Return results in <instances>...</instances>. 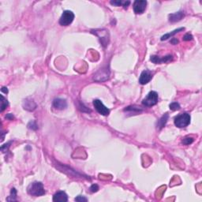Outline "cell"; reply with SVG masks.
<instances>
[{"instance_id": "cell-1", "label": "cell", "mask_w": 202, "mask_h": 202, "mask_svg": "<svg viewBox=\"0 0 202 202\" xmlns=\"http://www.w3.org/2000/svg\"><path fill=\"white\" fill-rule=\"evenodd\" d=\"M27 191L29 194L34 197H40L44 195L45 193L44 185L42 182H34L31 183L27 188Z\"/></svg>"}, {"instance_id": "cell-8", "label": "cell", "mask_w": 202, "mask_h": 202, "mask_svg": "<svg viewBox=\"0 0 202 202\" xmlns=\"http://www.w3.org/2000/svg\"><path fill=\"white\" fill-rule=\"evenodd\" d=\"M152 75L149 70H144L141 73L140 78H139V83L141 84H146L151 81Z\"/></svg>"}, {"instance_id": "cell-11", "label": "cell", "mask_w": 202, "mask_h": 202, "mask_svg": "<svg viewBox=\"0 0 202 202\" xmlns=\"http://www.w3.org/2000/svg\"><path fill=\"white\" fill-rule=\"evenodd\" d=\"M185 17V13L183 11H178L177 13H174L169 14V21L171 23L179 21Z\"/></svg>"}, {"instance_id": "cell-22", "label": "cell", "mask_w": 202, "mask_h": 202, "mask_svg": "<svg viewBox=\"0 0 202 202\" xmlns=\"http://www.w3.org/2000/svg\"><path fill=\"white\" fill-rule=\"evenodd\" d=\"M10 144H11V142H9L7 143V144H3V145H2V147H1V150H2V152H6L8 151V149H9Z\"/></svg>"}, {"instance_id": "cell-23", "label": "cell", "mask_w": 202, "mask_h": 202, "mask_svg": "<svg viewBox=\"0 0 202 202\" xmlns=\"http://www.w3.org/2000/svg\"><path fill=\"white\" fill-rule=\"evenodd\" d=\"M193 36H192L191 34L187 33L183 36V40H184V41H189V40H193Z\"/></svg>"}, {"instance_id": "cell-27", "label": "cell", "mask_w": 202, "mask_h": 202, "mask_svg": "<svg viewBox=\"0 0 202 202\" xmlns=\"http://www.w3.org/2000/svg\"><path fill=\"white\" fill-rule=\"evenodd\" d=\"M171 43L172 44H177L178 43V40L176 39V38H173L172 40H171Z\"/></svg>"}, {"instance_id": "cell-13", "label": "cell", "mask_w": 202, "mask_h": 202, "mask_svg": "<svg viewBox=\"0 0 202 202\" xmlns=\"http://www.w3.org/2000/svg\"><path fill=\"white\" fill-rule=\"evenodd\" d=\"M168 118H169L168 114L167 113L164 114V115L160 118V120H158L157 123H156V128H157L158 129H161L162 128H164V127H165V125H166V122H167Z\"/></svg>"}, {"instance_id": "cell-12", "label": "cell", "mask_w": 202, "mask_h": 202, "mask_svg": "<svg viewBox=\"0 0 202 202\" xmlns=\"http://www.w3.org/2000/svg\"><path fill=\"white\" fill-rule=\"evenodd\" d=\"M53 107L58 110H63L67 107V102L64 99L57 98L53 101Z\"/></svg>"}, {"instance_id": "cell-15", "label": "cell", "mask_w": 202, "mask_h": 202, "mask_svg": "<svg viewBox=\"0 0 202 202\" xmlns=\"http://www.w3.org/2000/svg\"><path fill=\"white\" fill-rule=\"evenodd\" d=\"M184 29H185L184 28H180V29H175V30H174V31H172V32H171V33H166V34H165V35H164V36H161V39H160V40H162V41H164V40H167V39H169V38H171V36H175V34H177V33H179V32L183 31Z\"/></svg>"}, {"instance_id": "cell-4", "label": "cell", "mask_w": 202, "mask_h": 202, "mask_svg": "<svg viewBox=\"0 0 202 202\" xmlns=\"http://www.w3.org/2000/svg\"><path fill=\"white\" fill-rule=\"evenodd\" d=\"M73 19H74V14L73 12L70 10H65L60 18L59 24L62 26H67L73 22Z\"/></svg>"}, {"instance_id": "cell-7", "label": "cell", "mask_w": 202, "mask_h": 202, "mask_svg": "<svg viewBox=\"0 0 202 202\" xmlns=\"http://www.w3.org/2000/svg\"><path fill=\"white\" fill-rule=\"evenodd\" d=\"M173 59V56L171 55H168L164 56V57H162V58H160L159 56L157 55H152L151 58H150V60H151L152 62H153V63H155V64H160V63H166V62H168L170 61Z\"/></svg>"}, {"instance_id": "cell-28", "label": "cell", "mask_w": 202, "mask_h": 202, "mask_svg": "<svg viewBox=\"0 0 202 202\" xmlns=\"http://www.w3.org/2000/svg\"><path fill=\"white\" fill-rule=\"evenodd\" d=\"M1 91H2V92H5V93H8V89H7V88H6V87H2V89H1Z\"/></svg>"}, {"instance_id": "cell-14", "label": "cell", "mask_w": 202, "mask_h": 202, "mask_svg": "<svg viewBox=\"0 0 202 202\" xmlns=\"http://www.w3.org/2000/svg\"><path fill=\"white\" fill-rule=\"evenodd\" d=\"M142 111V109L140 107H138V106H129V107H127V108L124 109V111H127V112L130 114L133 113V115L141 113Z\"/></svg>"}, {"instance_id": "cell-21", "label": "cell", "mask_w": 202, "mask_h": 202, "mask_svg": "<svg viewBox=\"0 0 202 202\" xmlns=\"http://www.w3.org/2000/svg\"><path fill=\"white\" fill-rule=\"evenodd\" d=\"M110 3L111 5H113V6H116V7H119V6H122L123 7L124 2L123 1H111Z\"/></svg>"}, {"instance_id": "cell-17", "label": "cell", "mask_w": 202, "mask_h": 202, "mask_svg": "<svg viewBox=\"0 0 202 202\" xmlns=\"http://www.w3.org/2000/svg\"><path fill=\"white\" fill-rule=\"evenodd\" d=\"M1 98H2V101H1V110H0V111H1V112H2L5 109L8 107L9 103H8L7 100H6L4 98V96L2 95H1Z\"/></svg>"}, {"instance_id": "cell-19", "label": "cell", "mask_w": 202, "mask_h": 202, "mask_svg": "<svg viewBox=\"0 0 202 202\" xmlns=\"http://www.w3.org/2000/svg\"><path fill=\"white\" fill-rule=\"evenodd\" d=\"M182 144H186V145H189V144H192L193 142V138L191 137H186V138H183L182 140Z\"/></svg>"}, {"instance_id": "cell-18", "label": "cell", "mask_w": 202, "mask_h": 202, "mask_svg": "<svg viewBox=\"0 0 202 202\" xmlns=\"http://www.w3.org/2000/svg\"><path fill=\"white\" fill-rule=\"evenodd\" d=\"M169 107H170V109L172 110V111H177V110H179L181 107H180V104L178 103L173 102L169 105Z\"/></svg>"}, {"instance_id": "cell-6", "label": "cell", "mask_w": 202, "mask_h": 202, "mask_svg": "<svg viewBox=\"0 0 202 202\" xmlns=\"http://www.w3.org/2000/svg\"><path fill=\"white\" fill-rule=\"evenodd\" d=\"M147 7V2L144 0H137L133 2V11L136 14H141Z\"/></svg>"}, {"instance_id": "cell-9", "label": "cell", "mask_w": 202, "mask_h": 202, "mask_svg": "<svg viewBox=\"0 0 202 202\" xmlns=\"http://www.w3.org/2000/svg\"><path fill=\"white\" fill-rule=\"evenodd\" d=\"M23 107L27 111H33L36 108V104L31 98H27L23 102Z\"/></svg>"}, {"instance_id": "cell-26", "label": "cell", "mask_w": 202, "mask_h": 202, "mask_svg": "<svg viewBox=\"0 0 202 202\" xmlns=\"http://www.w3.org/2000/svg\"><path fill=\"white\" fill-rule=\"evenodd\" d=\"M13 118H14V117H13V115H12V114H8V115H6V118H7V119L12 120V119H13Z\"/></svg>"}, {"instance_id": "cell-2", "label": "cell", "mask_w": 202, "mask_h": 202, "mask_svg": "<svg viewBox=\"0 0 202 202\" xmlns=\"http://www.w3.org/2000/svg\"><path fill=\"white\" fill-rule=\"evenodd\" d=\"M189 123H190V115L188 113L180 114L175 118V125L178 128L186 127Z\"/></svg>"}, {"instance_id": "cell-16", "label": "cell", "mask_w": 202, "mask_h": 202, "mask_svg": "<svg viewBox=\"0 0 202 202\" xmlns=\"http://www.w3.org/2000/svg\"><path fill=\"white\" fill-rule=\"evenodd\" d=\"M7 201H17V190L15 188H12L10 190V194L7 198Z\"/></svg>"}, {"instance_id": "cell-5", "label": "cell", "mask_w": 202, "mask_h": 202, "mask_svg": "<svg viewBox=\"0 0 202 202\" xmlns=\"http://www.w3.org/2000/svg\"><path fill=\"white\" fill-rule=\"evenodd\" d=\"M93 105L97 112L104 116H107L110 114V110L100 100H94Z\"/></svg>"}, {"instance_id": "cell-20", "label": "cell", "mask_w": 202, "mask_h": 202, "mask_svg": "<svg viewBox=\"0 0 202 202\" xmlns=\"http://www.w3.org/2000/svg\"><path fill=\"white\" fill-rule=\"evenodd\" d=\"M28 127H29V129H33V130H36V129H38V126L36 125V122H33V121L29 122V124H28Z\"/></svg>"}, {"instance_id": "cell-3", "label": "cell", "mask_w": 202, "mask_h": 202, "mask_svg": "<svg viewBox=\"0 0 202 202\" xmlns=\"http://www.w3.org/2000/svg\"><path fill=\"white\" fill-rule=\"evenodd\" d=\"M158 100H159V95H158L157 92L155 91H152L142 100V104L145 107H152L157 104Z\"/></svg>"}, {"instance_id": "cell-25", "label": "cell", "mask_w": 202, "mask_h": 202, "mask_svg": "<svg viewBox=\"0 0 202 202\" xmlns=\"http://www.w3.org/2000/svg\"><path fill=\"white\" fill-rule=\"evenodd\" d=\"M76 201H87L88 199L86 198H84L83 196H78L77 198H75Z\"/></svg>"}, {"instance_id": "cell-10", "label": "cell", "mask_w": 202, "mask_h": 202, "mask_svg": "<svg viewBox=\"0 0 202 202\" xmlns=\"http://www.w3.org/2000/svg\"><path fill=\"white\" fill-rule=\"evenodd\" d=\"M68 201V196L63 191H58L53 196V201L67 202Z\"/></svg>"}, {"instance_id": "cell-24", "label": "cell", "mask_w": 202, "mask_h": 202, "mask_svg": "<svg viewBox=\"0 0 202 202\" xmlns=\"http://www.w3.org/2000/svg\"><path fill=\"white\" fill-rule=\"evenodd\" d=\"M90 190H91V192H92V193L97 192V191L99 190V186H98V185L96 184L92 185L91 187H90Z\"/></svg>"}]
</instances>
